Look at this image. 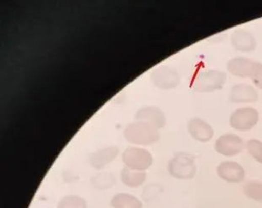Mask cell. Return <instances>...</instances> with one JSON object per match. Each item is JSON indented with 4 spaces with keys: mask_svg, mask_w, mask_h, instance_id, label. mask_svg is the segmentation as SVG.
Masks as SVG:
<instances>
[{
    "mask_svg": "<svg viewBox=\"0 0 262 208\" xmlns=\"http://www.w3.org/2000/svg\"><path fill=\"white\" fill-rule=\"evenodd\" d=\"M227 70L233 76L249 78L257 88L262 87V64L246 57H234L227 62Z\"/></svg>",
    "mask_w": 262,
    "mask_h": 208,
    "instance_id": "cell-1",
    "label": "cell"
},
{
    "mask_svg": "<svg viewBox=\"0 0 262 208\" xmlns=\"http://www.w3.org/2000/svg\"><path fill=\"white\" fill-rule=\"evenodd\" d=\"M124 136L128 142L143 146L151 145L160 140L157 128L141 121L129 124L125 129Z\"/></svg>",
    "mask_w": 262,
    "mask_h": 208,
    "instance_id": "cell-2",
    "label": "cell"
},
{
    "mask_svg": "<svg viewBox=\"0 0 262 208\" xmlns=\"http://www.w3.org/2000/svg\"><path fill=\"white\" fill-rule=\"evenodd\" d=\"M227 75L220 70H207L198 74L194 79L192 88L196 92L209 93L224 88L226 83Z\"/></svg>",
    "mask_w": 262,
    "mask_h": 208,
    "instance_id": "cell-3",
    "label": "cell"
},
{
    "mask_svg": "<svg viewBox=\"0 0 262 208\" xmlns=\"http://www.w3.org/2000/svg\"><path fill=\"white\" fill-rule=\"evenodd\" d=\"M171 176L178 180H191L196 173L195 160L191 154L179 153L172 158L168 166Z\"/></svg>",
    "mask_w": 262,
    "mask_h": 208,
    "instance_id": "cell-4",
    "label": "cell"
},
{
    "mask_svg": "<svg viewBox=\"0 0 262 208\" xmlns=\"http://www.w3.org/2000/svg\"><path fill=\"white\" fill-rule=\"evenodd\" d=\"M122 161L127 168L138 171L148 170L152 164V156L147 149L129 147L123 152Z\"/></svg>",
    "mask_w": 262,
    "mask_h": 208,
    "instance_id": "cell-5",
    "label": "cell"
},
{
    "mask_svg": "<svg viewBox=\"0 0 262 208\" xmlns=\"http://www.w3.org/2000/svg\"><path fill=\"white\" fill-rule=\"evenodd\" d=\"M259 122V112L252 107L236 109L229 118V125L238 131L252 129Z\"/></svg>",
    "mask_w": 262,
    "mask_h": 208,
    "instance_id": "cell-6",
    "label": "cell"
},
{
    "mask_svg": "<svg viewBox=\"0 0 262 208\" xmlns=\"http://www.w3.org/2000/svg\"><path fill=\"white\" fill-rule=\"evenodd\" d=\"M214 148L217 153L221 155L232 157L241 154L245 148V144L238 135L229 133L217 138Z\"/></svg>",
    "mask_w": 262,
    "mask_h": 208,
    "instance_id": "cell-7",
    "label": "cell"
},
{
    "mask_svg": "<svg viewBox=\"0 0 262 208\" xmlns=\"http://www.w3.org/2000/svg\"><path fill=\"white\" fill-rule=\"evenodd\" d=\"M151 80L157 88L169 90L179 85L181 77L174 69L169 66H162L152 71Z\"/></svg>",
    "mask_w": 262,
    "mask_h": 208,
    "instance_id": "cell-8",
    "label": "cell"
},
{
    "mask_svg": "<svg viewBox=\"0 0 262 208\" xmlns=\"http://www.w3.org/2000/svg\"><path fill=\"white\" fill-rule=\"evenodd\" d=\"M217 175L221 180L229 183H241L246 178V171L236 161H223L217 167Z\"/></svg>",
    "mask_w": 262,
    "mask_h": 208,
    "instance_id": "cell-9",
    "label": "cell"
},
{
    "mask_svg": "<svg viewBox=\"0 0 262 208\" xmlns=\"http://www.w3.org/2000/svg\"><path fill=\"white\" fill-rule=\"evenodd\" d=\"M229 98L234 103H252L259 100V94L252 86L238 83L232 87Z\"/></svg>",
    "mask_w": 262,
    "mask_h": 208,
    "instance_id": "cell-10",
    "label": "cell"
},
{
    "mask_svg": "<svg viewBox=\"0 0 262 208\" xmlns=\"http://www.w3.org/2000/svg\"><path fill=\"white\" fill-rule=\"evenodd\" d=\"M187 129L191 137L199 142H208L214 136L212 126L200 118H191L187 123Z\"/></svg>",
    "mask_w": 262,
    "mask_h": 208,
    "instance_id": "cell-11",
    "label": "cell"
},
{
    "mask_svg": "<svg viewBox=\"0 0 262 208\" xmlns=\"http://www.w3.org/2000/svg\"><path fill=\"white\" fill-rule=\"evenodd\" d=\"M230 43L234 49L243 53H250L254 51L257 45L255 36L243 29L235 30L231 34Z\"/></svg>",
    "mask_w": 262,
    "mask_h": 208,
    "instance_id": "cell-12",
    "label": "cell"
},
{
    "mask_svg": "<svg viewBox=\"0 0 262 208\" xmlns=\"http://www.w3.org/2000/svg\"><path fill=\"white\" fill-rule=\"evenodd\" d=\"M136 119L148 123L157 129L165 127L166 123L165 114L161 109L155 106L144 107L139 109L136 114Z\"/></svg>",
    "mask_w": 262,
    "mask_h": 208,
    "instance_id": "cell-13",
    "label": "cell"
},
{
    "mask_svg": "<svg viewBox=\"0 0 262 208\" xmlns=\"http://www.w3.org/2000/svg\"><path fill=\"white\" fill-rule=\"evenodd\" d=\"M118 152L119 149L115 146L99 149L90 155V163L96 170H101L114 161Z\"/></svg>",
    "mask_w": 262,
    "mask_h": 208,
    "instance_id": "cell-14",
    "label": "cell"
},
{
    "mask_svg": "<svg viewBox=\"0 0 262 208\" xmlns=\"http://www.w3.org/2000/svg\"><path fill=\"white\" fill-rule=\"evenodd\" d=\"M147 175L144 171L131 170L125 167L121 172V180L126 187L136 188L140 187L145 182Z\"/></svg>",
    "mask_w": 262,
    "mask_h": 208,
    "instance_id": "cell-15",
    "label": "cell"
},
{
    "mask_svg": "<svg viewBox=\"0 0 262 208\" xmlns=\"http://www.w3.org/2000/svg\"><path fill=\"white\" fill-rule=\"evenodd\" d=\"M112 208H143L142 201L128 193H118L111 200Z\"/></svg>",
    "mask_w": 262,
    "mask_h": 208,
    "instance_id": "cell-16",
    "label": "cell"
},
{
    "mask_svg": "<svg viewBox=\"0 0 262 208\" xmlns=\"http://www.w3.org/2000/svg\"><path fill=\"white\" fill-rule=\"evenodd\" d=\"M244 193L248 198L262 202V182L251 180L244 186Z\"/></svg>",
    "mask_w": 262,
    "mask_h": 208,
    "instance_id": "cell-17",
    "label": "cell"
},
{
    "mask_svg": "<svg viewBox=\"0 0 262 208\" xmlns=\"http://www.w3.org/2000/svg\"><path fill=\"white\" fill-rule=\"evenodd\" d=\"M57 208H87V203L81 196L69 195L60 200Z\"/></svg>",
    "mask_w": 262,
    "mask_h": 208,
    "instance_id": "cell-18",
    "label": "cell"
},
{
    "mask_svg": "<svg viewBox=\"0 0 262 208\" xmlns=\"http://www.w3.org/2000/svg\"><path fill=\"white\" fill-rule=\"evenodd\" d=\"M114 175L111 173H100L91 179V183L97 189L105 190L110 188L115 184Z\"/></svg>",
    "mask_w": 262,
    "mask_h": 208,
    "instance_id": "cell-19",
    "label": "cell"
},
{
    "mask_svg": "<svg viewBox=\"0 0 262 208\" xmlns=\"http://www.w3.org/2000/svg\"><path fill=\"white\" fill-rule=\"evenodd\" d=\"M246 149L255 161L262 164V141L252 139L246 142Z\"/></svg>",
    "mask_w": 262,
    "mask_h": 208,
    "instance_id": "cell-20",
    "label": "cell"
}]
</instances>
